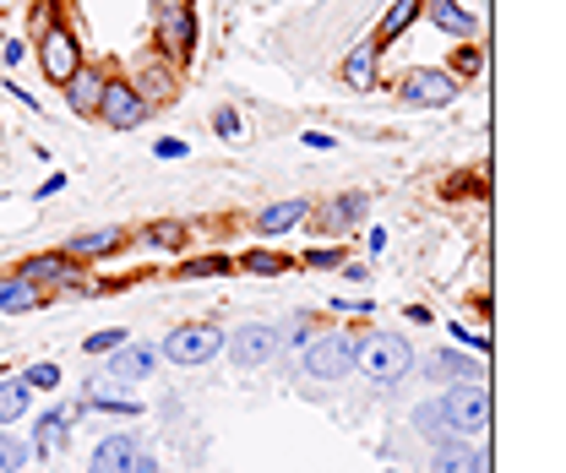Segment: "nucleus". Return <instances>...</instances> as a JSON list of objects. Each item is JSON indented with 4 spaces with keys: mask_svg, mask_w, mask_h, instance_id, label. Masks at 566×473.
Returning <instances> with one entry per match:
<instances>
[{
    "mask_svg": "<svg viewBox=\"0 0 566 473\" xmlns=\"http://www.w3.org/2000/svg\"><path fill=\"white\" fill-rule=\"evenodd\" d=\"M153 55L186 66L197 61V44H202V22H197V6L191 0H158L153 6Z\"/></svg>",
    "mask_w": 566,
    "mask_h": 473,
    "instance_id": "f03ea898",
    "label": "nucleus"
},
{
    "mask_svg": "<svg viewBox=\"0 0 566 473\" xmlns=\"http://www.w3.org/2000/svg\"><path fill=\"white\" fill-rule=\"evenodd\" d=\"M294 267H300L294 256L268 251V245H256V251H240V256H234V272H251V277H283V272H294Z\"/></svg>",
    "mask_w": 566,
    "mask_h": 473,
    "instance_id": "bb28decb",
    "label": "nucleus"
},
{
    "mask_svg": "<svg viewBox=\"0 0 566 473\" xmlns=\"http://www.w3.org/2000/svg\"><path fill=\"white\" fill-rule=\"evenodd\" d=\"M33 55H39V71H44L50 87H66L71 76H76V66L87 61V55H82V39H76L71 22L39 28V33H33Z\"/></svg>",
    "mask_w": 566,
    "mask_h": 473,
    "instance_id": "20e7f679",
    "label": "nucleus"
},
{
    "mask_svg": "<svg viewBox=\"0 0 566 473\" xmlns=\"http://www.w3.org/2000/svg\"><path fill=\"white\" fill-rule=\"evenodd\" d=\"M354 370L392 387L415 370V343L403 333H387V327H370V333H354Z\"/></svg>",
    "mask_w": 566,
    "mask_h": 473,
    "instance_id": "f257e3e1",
    "label": "nucleus"
},
{
    "mask_svg": "<svg viewBox=\"0 0 566 473\" xmlns=\"http://www.w3.org/2000/svg\"><path fill=\"white\" fill-rule=\"evenodd\" d=\"M153 158H164V164H180V158H191V147H186L180 136H158V141H153Z\"/></svg>",
    "mask_w": 566,
    "mask_h": 473,
    "instance_id": "e433bc0d",
    "label": "nucleus"
},
{
    "mask_svg": "<svg viewBox=\"0 0 566 473\" xmlns=\"http://www.w3.org/2000/svg\"><path fill=\"white\" fill-rule=\"evenodd\" d=\"M137 240L153 245V251H186L191 245V223L186 218H153V223L137 229Z\"/></svg>",
    "mask_w": 566,
    "mask_h": 473,
    "instance_id": "b1692460",
    "label": "nucleus"
},
{
    "mask_svg": "<svg viewBox=\"0 0 566 473\" xmlns=\"http://www.w3.org/2000/svg\"><path fill=\"white\" fill-rule=\"evenodd\" d=\"M22 381H28L33 392H55L66 376H61V365H50V359H33V365H22Z\"/></svg>",
    "mask_w": 566,
    "mask_h": 473,
    "instance_id": "473e14b6",
    "label": "nucleus"
},
{
    "mask_svg": "<svg viewBox=\"0 0 566 473\" xmlns=\"http://www.w3.org/2000/svg\"><path fill=\"white\" fill-rule=\"evenodd\" d=\"M66 169H55V175H50V180H44V186H39V191H33V197H39V202H50V197H55V191H66Z\"/></svg>",
    "mask_w": 566,
    "mask_h": 473,
    "instance_id": "ea45409f",
    "label": "nucleus"
},
{
    "mask_svg": "<svg viewBox=\"0 0 566 473\" xmlns=\"http://www.w3.org/2000/svg\"><path fill=\"white\" fill-rule=\"evenodd\" d=\"M126 82L137 87L153 109H164V104H175V98H180V66H175V61H164V55H142L137 71H132Z\"/></svg>",
    "mask_w": 566,
    "mask_h": 473,
    "instance_id": "9d476101",
    "label": "nucleus"
},
{
    "mask_svg": "<svg viewBox=\"0 0 566 473\" xmlns=\"http://www.w3.org/2000/svg\"><path fill=\"white\" fill-rule=\"evenodd\" d=\"M153 115H158V109L142 98L126 76H109V82H104V98H98V115H93V120H98L104 132H142Z\"/></svg>",
    "mask_w": 566,
    "mask_h": 473,
    "instance_id": "0eeeda50",
    "label": "nucleus"
},
{
    "mask_svg": "<svg viewBox=\"0 0 566 473\" xmlns=\"http://www.w3.org/2000/svg\"><path fill=\"white\" fill-rule=\"evenodd\" d=\"M104 359H109V381H147L158 370V348H132V343H120Z\"/></svg>",
    "mask_w": 566,
    "mask_h": 473,
    "instance_id": "4be33fe9",
    "label": "nucleus"
},
{
    "mask_svg": "<svg viewBox=\"0 0 566 473\" xmlns=\"http://www.w3.org/2000/svg\"><path fill=\"white\" fill-rule=\"evenodd\" d=\"M33 413V387L22 381V376H0V424H22Z\"/></svg>",
    "mask_w": 566,
    "mask_h": 473,
    "instance_id": "a878e982",
    "label": "nucleus"
},
{
    "mask_svg": "<svg viewBox=\"0 0 566 473\" xmlns=\"http://www.w3.org/2000/svg\"><path fill=\"white\" fill-rule=\"evenodd\" d=\"M234 272V256H223V251H208V256H197V262H180L175 277L180 283H197V277H229Z\"/></svg>",
    "mask_w": 566,
    "mask_h": 473,
    "instance_id": "c85d7f7f",
    "label": "nucleus"
},
{
    "mask_svg": "<svg viewBox=\"0 0 566 473\" xmlns=\"http://www.w3.org/2000/svg\"><path fill=\"white\" fill-rule=\"evenodd\" d=\"M279 327L273 322H245V327H234V333H223V354L234 359V370H262V365H273L279 359Z\"/></svg>",
    "mask_w": 566,
    "mask_h": 473,
    "instance_id": "1a4fd4ad",
    "label": "nucleus"
},
{
    "mask_svg": "<svg viewBox=\"0 0 566 473\" xmlns=\"http://www.w3.org/2000/svg\"><path fill=\"white\" fill-rule=\"evenodd\" d=\"M22 55H28V44H22V39H0V61H6L11 71L22 66Z\"/></svg>",
    "mask_w": 566,
    "mask_h": 473,
    "instance_id": "58836bf2",
    "label": "nucleus"
},
{
    "mask_svg": "<svg viewBox=\"0 0 566 473\" xmlns=\"http://www.w3.org/2000/svg\"><path fill=\"white\" fill-rule=\"evenodd\" d=\"M415 430H420V435H430V441L452 435V430H447V419H441V398H424V403H415Z\"/></svg>",
    "mask_w": 566,
    "mask_h": 473,
    "instance_id": "7c9ffc66",
    "label": "nucleus"
},
{
    "mask_svg": "<svg viewBox=\"0 0 566 473\" xmlns=\"http://www.w3.org/2000/svg\"><path fill=\"white\" fill-rule=\"evenodd\" d=\"M132 452H137L132 435H104L93 446V458H87V473H126L132 469Z\"/></svg>",
    "mask_w": 566,
    "mask_h": 473,
    "instance_id": "393cba45",
    "label": "nucleus"
},
{
    "mask_svg": "<svg viewBox=\"0 0 566 473\" xmlns=\"http://www.w3.org/2000/svg\"><path fill=\"white\" fill-rule=\"evenodd\" d=\"M208 126L223 136V141H234V136H245V115H240L234 104H218V109L208 115Z\"/></svg>",
    "mask_w": 566,
    "mask_h": 473,
    "instance_id": "f704fd0d",
    "label": "nucleus"
},
{
    "mask_svg": "<svg viewBox=\"0 0 566 473\" xmlns=\"http://www.w3.org/2000/svg\"><path fill=\"white\" fill-rule=\"evenodd\" d=\"M33 463V441L11 435V424H0V473H22Z\"/></svg>",
    "mask_w": 566,
    "mask_h": 473,
    "instance_id": "cd10ccee",
    "label": "nucleus"
},
{
    "mask_svg": "<svg viewBox=\"0 0 566 473\" xmlns=\"http://www.w3.org/2000/svg\"><path fill=\"white\" fill-rule=\"evenodd\" d=\"M71 424H76V419H71L66 408L39 413V424H33V435H28V441H33V458H61L71 446Z\"/></svg>",
    "mask_w": 566,
    "mask_h": 473,
    "instance_id": "aec40b11",
    "label": "nucleus"
},
{
    "mask_svg": "<svg viewBox=\"0 0 566 473\" xmlns=\"http://www.w3.org/2000/svg\"><path fill=\"white\" fill-rule=\"evenodd\" d=\"M300 370L311 381H344L354 376V333L344 327H316L305 348H300Z\"/></svg>",
    "mask_w": 566,
    "mask_h": 473,
    "instance_id": "7ed1b4c3",
    "label": "nucleus"
},
{
    "mask_svg": "<svg viewBox=\"0 0 566 473\" xmlns=\"http://www.w3.org/2000/svg\"><path fill=\"white\" fill-rule=\"evenodd\" d=\"M424 376L436 381H485V354H458V348H441L424 359Z\"/></svg>",
    "mask_w": 566,
    "mask_h": 473,
    "instance_id": "6ab92c4d",
    "label": "nucleus"
},
{
    "mask_svg": "<svg viewBox=\"0 0 566 473\" xmlns=\"http://www.w3.org/2000/svg\"><path fill=\"white\" fill-rule=\"evenodd\" d=\"M104 82H109V66H93V61H82L76 66V76H71L66 87V109L76 115V120H93L98 115V98H104Z\"/></svg>",
    "mask_w": 566,
    "mask_h": 473,
    "instance_id": "2eb2a0df",
    "label": "nucleus"
},
{
    "mask_svg": "<svg viewBox=\"0 0 566 473\" xmlns=\"http://www.w3.org/2000/svg\"><path fill=\"white\" fill-rule=\"evenodd\" d=\"M447 71L458 76V82H474L480 71H485V50L469 39V44H452V61H447Z\"/></svg>",
    "mask_w": 566,
    "mask_h": 473,
    "instance_id": "c756f323",
    "label": "nucleus"
},
{
    "mask_svg": "<svg viewBox=\"0 0 566 473\" xmlns=\"http://www.w3.org/2000/svg\"><path fill=\"white\" fill-rule=\"evenodd\" d=\"M430 473H485V452L469 446V435H441L430 441Z\"/></svg>",
    "mask_w": 566,
    "mask_h": 473,
    "instance_id": "f3484780",
    "label": "nucleus"
},
{
    "mask_svg": "<svg viewBox=\"0 0 566 473\" xmlns=\"http://www.w3.org/2000/svg\"><path fill=\"white\" fill-rule=\"evenodd\" d=\"M6 93H11V98H17V104H22V109H39V98H33V93H28V87H22V82H6Z\"/></svg>",
    "mask_w": 566,
    "mask_h": 473,
    "instance_id": "79ce46f5",
    "label": "nucleus"
},
{
    "mask_svg": "<svg viewBox=\"0 0 566 473\" xmlns=\"http://www.w3.org/2000/svg\"><path fill=\"white\" fill-rule=\"evenodd\" d=\"M223 354V327L218 322H180L169 338L158 343V359H169V365H186V370H197V365H208Z\"/></svg>",
    "mask_w": 566,
    "mask_h": 473,
    "instance_id": "423d86ee",
    "label": "nucleus"
},
{
    "mask_svg": "<svg viewBox=\"0 0 566 473\" xmlns=\"http://www.w3.org/2000/svg\"><path fill=\"white\" fill-rule=\"evenodd\" d=\"M420 6L424 0H392V6L381 11V22H376V33H370V39H376L381 50H387V44H398V39L420 22Z\"/></svg>",
    "mask_w": 566,
    "mask_h": 473,
    "instance_id": "5701e85b",
    "label": "nucleus"
},
{
    "mask_svg": "<svg viewBox=\"0 0 566 473\" xmlns=\"http://www.w3.org/2000/svg\"><path fill=\"white\" fill-rule=\"evenodd\" d=\"M381 55H387V50H381V44H376V39L365 33V39L354 44L349 55H344V66H338L344 87H354V93H370V87L381 82Z\"/></svg>",
    "mask_w": 566,
    "mask_h": 473,
    "instance_id": "dca6fc26",
    "label": "nucleus"
},
{
    "mask_svg": "<svg viewBox=\"0 0 566 473\" xmlns=\"http://www.w3.org/2000/svg\"><path fill=\"white\" fill-rule=\"evenodd\" d=\"M305 218H311V202H305V197H283V202L262 207L251 223H256V234H262V240H283V234H289V229H300Z\"/></svg>",
    "mask_w": 566,
    "mask_h": 473,
    "instance_id": "a211bd4d",
    "label": "nucleus"
},
{
    "mask_svg": "<svg viewBox=\"0 0 566 473\" xmlns=\"http://www.w3.org/2000/svg\"><path fill=\"white\" fill-rule=\"evenodd\" d=\"M344 277H349V283H370V267H365V262H344Z\"/></svg>",
    "mask_w": 566,
    "mask_h": 473,
    "instance_id": "37998d69",
    "label": "nucleus"
},
{
    "mask_svg": "<svg viewBox=\"0 0 566 473\" xmlns=\"http://www.w3.org/2000/svg\"><path fill=\"white\" fill-rule=\"evenodd\" d=\"M311 333H316V316H294V322L279 333V343H283V348H305V338H311Z\"/></svg>",
    "mask_w": 566,
    "mask_h": 473,
    "instance_id": "c9c22d12",
    "label": "nucleus"
},
{
    "mask_svg": "<svg viewBox=\"0 0 566 473\" xmlns=\"http://www.w3.org/2000/svg\"><path fill=\"white\" fill-rule=\"evenodd\" d=\"M126 473H158V458H153V452H142V446H137V452H132V469H126Z\"/></svg>",
    "mask_w": 566,
    "mask_h": 473,
    "instance_id": "a19ab883",
    "label": "nucleus"
},
{
    "mask_svg": "<svg viewBox=\"0 0 566 473\" xmlns=\"http://www.w3.org/2000/svg\"><path fill=\"white\" fill-rule=\"evenodd\" d=\"M458 93H463V82L447 66H409L398 76V98L409 109H447V104H458Z\"/></svg>",
    "mask_w": 566,
    "mask_h": 473,
    "instance_id": "6e6552de",
    "label": "nucleus"
},
{
    "mask_svg": "<svg viewBox=\"0 0 566 473\" xmlns=\"http://www.w3.org/2000/svg\"><path fill=\"white\" fill-rule=\"evenodd\" d=\"M452 343H463V348H474V354H485L491 338L480 333V327H463V322H452Z\"/></svg>",
    "mask_w": 566,
    "mask_h": 473,
    "instance_id": "4c0bfd02",
    "label": "nucleus"
},
{
    "mask_svg": "<svg viewBox=\"0 0 566 473\" xmlns=\"http://www.w3.org/2000/svg\"><path fill=\"white\" fill-rule=\"evenodd\" d=\"M316 218H305V223H316L322 234H349L359 218H370V191H338V197H327L322 207H311Z\"/></svg>",
    "mask_w": 566,
    "mask_h": 473,
    "instance_id": "f8f14e48",
    "label": "nucleus"
},
{
    "mask_svg": "<svg viewBox=\"0 0 566 473\" xmlns=\"http://www.w3.org/2000/svg\"><path fill=\"white\" fill-rule=\"evenodd\" d=\"M305 272H338L344 267V245H311L305 256H294Z\"/></svg>",
    "mask_w": 566,
    "mask_h": 473,
    "instance_id": "72a5a7b5",
    "label": "nucleus"
},
{
    "mask_svg": "<svg viewBox=\"0 0 566 473\" xmlns=\"http://www.w3.org/2000/svg\"><path fill=\"white\" fill-rule=\"evenodd\" d=\"M120 343H132L126 327H104V333H87V338H82V354H87V359H104V354H115Z\"/></svg>",
    "mask_w": 566,
    "mask_h": 473,
    "instance_id": "2f4dec72",
    "label": "nucleus"
},
{
    "mask_svg": "<svg viewBox=\"0 0 566 473\" xmlns=\"http://www.w3.org/2000/svg\"><path fill=\"white\" fill-rule=\"evenodd\" d=\"M420 22H430L436 33H447V39H458V44L480 39V17H474L463 0H424V6H420Z\"/></svg>",
    "mask_w": 566,
    "mask_h": 473,
    "instance_id": "4468645a",
    "label": "nucleus"
},
{
    "mask_svg": "<svg viewBox=\"0 0 566 473\" xmlns=\"http://www.w3.org/2000/svg\"><path fill=\"white\" fill-rule=\"evenodd\" d=\"M126 245H132V234H126L120 223H104V229H82V234H71L61 251H66L76 267H87V262H109V256H120Z\"/></svg>",
    "mask_w": 566,
    "mask_h": 473,
    "instance_id": "9b49d317",
    "label": "nucleus"
},
{
    "mask_svg": "<svg viewBox=\"0 0 566 473\" xmlns=\"http://www.w3.org/2000/svg\"><path fill=\"white\" fill-rule=\"evenodd\" d=\"M50 305V294H39L22 272H0V316H28V311H44Z\"/></svg>",
    "mask_w": 566,
    "mask_h": 473,
    "instance_id": "412c9836",
    "label": "nucleus"
},
{
    "mask_svg": "<svg viewBox=\"0 0 566 473\" xmlns=\"http://www.w3.org/2000/svg\"><path fill=\"white\" fill-rule=\"evenodd\" d=\"M22 277L39 288V294H55V288H66V283H76L82 277V267L71 262L66 251H39V256H22Z\"/></svg>",
    "mask_w": 566,
    "mask_h": 473,
    "instance_id": "ddd939ff",
    "label": "nucleus"
},
{
    "mask_svg": "<svg viewBox=\"0 0 566 473\" xmlns=\"http://www.w3.org/2000/svg\"><path fill=\"white\" fill-rule=\"evenodd\" d=\"M436 398H441V419L452 435H485V424H491V387L485 381H447V392H436Z\"/></svg>",
    "mask_w": 566,
    "mask_h": 473,
    "instance_id": "39448f33",
    "label": "nucleus"
},
{
    "mask_svg": "<svg viewBox=\"0 0 566 473\" xmlns=\"http://www.w3.org/2000/svg\"><path fill=\"white\" fill-rule=\"evenodd\" d=\"M300 141H305V147H333V132H305Z\"/></svg>",
    "mask_w": 566,
    "mask_h": 473,
    "instance_id": "c03bdc74",
    "label": "nucleus"
}]
</instances>
